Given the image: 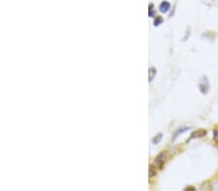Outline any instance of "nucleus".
Segmentation results:
<instances>
[{
	"label": "nucleus",
	"mask_w": 218,
	"mask_h": 191,
	"mask_svg": "<svg viewBox=\"0 0 218 191\" xmlns=\"http://www.w3.org/2000/svg\"><path fill=\"white\" fill-rule=\"evenodd\" d=\"M199 89H200L201 93H203V94H207V92H209V90H210V81H209V79H207L206 76H203L202 77L201 81L199 83Z\"/></svg>",
	"instance_id": "f257e3e1"
},
{
	"label": "nucleus",
	"mask_w": 218,
	"mask_h": 191,
	"mask_svg": "<svg viewBox=\"0 0 218 191\" xmlns=\"http://www.w3.org/2000/svg\"><path fill=\"white\" fill-rule=\"evenodd\" d=\"M166 158H167V155L165 153H162L160 154L159 155H158L156 157V160H155V164L157 167H159V168H162V166L164 165L165 161H166Z\"/></svg>",
	"instance_id": "f03ea898"
},
{
	"label": "nucleus",
	"mask_w": 218,
	"mask_h": 191,
	"mask_svg": "<svg viewBox=\"0 0 218 191\" xmlns=\"http://www.w3.org/2000/svg\"><path fill=\"white\" fill-rule=\"evenodd\" d=\"M170 7H171V5H170L169 2H168V1H163V2L160 4L159 10H160L161 13H167L168 11H169Z\"/></svg>",
	"instance_id": "7ed1b4c3"
},
{
	"label": "nucleus",
	"mask_w": 218,
	"mask_h": 191,
	"mask_svg": "<svg viewBox=\"0 0 218 191\" xmlns=\"http://www.w3.org/2000/svg\"><path fill=\"white\" fill-rule=\"evenodd\" d=\"M206 135V131L204 129H199V130H196V131H194L192 134H191V139L193 138H196V137H203Z\"/></svg>",
	"instance_id": "20e7f679"
},
{
	"label": "nucleus",
	"mask_w": 218,
	"mask_h": 191,
	"mask_svg": "<svg viewBox=\"0 0 218 191\" xmlns=\"http://www.w3.org/2000/svg\"><path fill=\"white\" fill-rule=\"evenodd\" d=\"M157 74V71H156V69L154 67H151L150 69V77H148V80H150V82H152L153 81V79L155 78V75Z\"/></svg>",
	"instance_id": "39448f33"
},
{
	"label": "nucleus",
	"mask_w": 218,
	"mask_h": 191,
	"mask_svg": "<svg viewBox=\"0 0 218 191\" xmlns=\"http://www.w3.org/2000/svg\"><path fill=\"white\" fill-rule=\"evenodd\" d=\"M189 129V127H182V128H180L177 130V131L175 133V135H174V138H173V140H175V138H177V136L180 135V134H181V133H183V132H185V131H187V130Z\"/></svg>",
	"instance_id": "423d86ee"
},
{
	"label": "nucleus",
	"mask_w": 218,
	"mask_h": 191,
	"mask_svg": "<svg viewBox=\"0 0 218 191\" xmlns=\"http://www.w3.org/2000/svg\"><path fill=\"white\" fill-rule=\"evenodd\" d=\"M161 139H162V134L159 133L158 135H156L153 139H152V143L153 144H158L160 141H161Z\"/></svg>",
	"instance_id": "0eeeda50"
},
{
	"label": "nucleus",
	"mask_w": 218,
	"mask_h": 191,
	"mask_svg": "<svg viewBox=\"0 0 218 191\" xmlns=\"http://www.w3.org/2000/svg\"><path fill=\"white\" fill-rule=\"evenodd\" d=\"M163 21V18L161 17H158L156 19H155V21H154V26H158V25H160Z\"/></svg>",
	"instance_id": "6e6552de"
},
{
	"label": "nucleus",
	"mask_w": 218,
	"mask_h": 191,
	"mask_svg": "<svg viewBox=\"0 0 218 191\" xmlns=\"http://www.w3.org/2000/svg\"><path fill=\"white\" fill-rule=\"evenodd\" d=\"M155 173H156V172H155V167L151 166L150 169V176H154Z\"/></svg>",
	"instance_id": "1a4fd4ad"
}]
</instances>
